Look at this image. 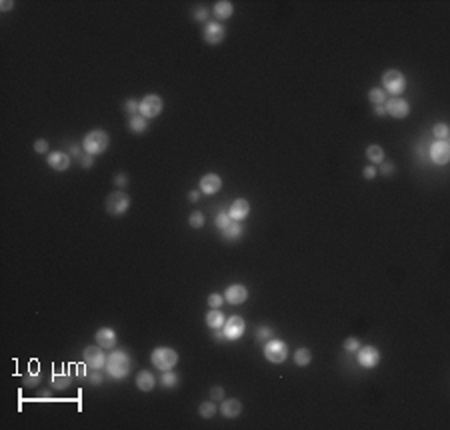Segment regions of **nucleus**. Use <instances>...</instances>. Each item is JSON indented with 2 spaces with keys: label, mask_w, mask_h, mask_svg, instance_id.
Returning a JSON list of instances; mask_svg holds the SVG:
<instances>
[{
  "label": "nucleus",
  "mask_w": 450,
  "mask_h": 430,
  "mask_svg": "<svg viewBox=\"0 0 450 430\" xmlns=\"http://www.w3.org/2000/svg\"><path fill=\"white\" fill-rule=\"evenodd\" d=\"M106 372H108V376L110 378H114V380H122V378H126L128 374H130V370H132V358L128 356V352L126 350H122V348H114L108 356H106Z\"/></svg>",
  "instance_id": "f257e3e1"
},
{
  "label": "nucleus",
  "mask_w": 450,
  "mask_h": 430,
  "mask_svg": "<svg viewBox=\"0 0 450 430\" xmlns=\"http://www.w3.org/2000/svg\"><path fill=\"white\" fill-rule=\"evenodd\" d=\"M110 144V138H108V132L100 130V128H94L90 130L84 140H82V146H84V152L90 156H98V154H104L106 148Z\"/></svg>",
  "instance_id": "f03ea898"
},
{
  "label": "nucleus",
  "mask_w": 450,
  "mask_h": 430,
  "mask_svg": "<svg viewBox=\"0 0 450 430\" xmlns=\"http://www.w3.org/2000/svg\"><path fill=\"white\" fill-rule=\"evenodd\" d=\"M382 90L388 92V94H392V96H400L406 90V76L396 68L386 70L382 74Z\"/></svg>",
  "instance_id": "7ed1b4c3"
},
{
  "label": "nucleus",
  "mask_w": 450,
  "mask_h": 430,
  "mask_svg": "<svg viewBox=\"0 0 450 430\" xmlns=\"http://www.w3.org/2000/svg\"><path fill=\"white\" fill-rule=\"evenodd\" d=\"M152 364L158 368V370H172V368L178 364V352L170 346H158L152 350V356H150Z\"/></svg>",
  "instance_id": "20e7f679"
},
{
  "label": "nucleus",
  "mask_w": 450,
  "mask_h": 430,
  "mask_svg": "<svg viewBox=\"0 0 450 430\" xmlns=\"http://www.w3.org/2000/svg\"><path fill=\"white\" fill-rule=\"evenodd\" d=\"M264 358L272 364H282L288 358V346L284 340L278 338H270L268 342H264Z\"/></svg>",
  "instance_id": "39448f33"
},
{
  "label": "nucleus",
  "mask_w": 450,
  "mask_h": 430,
  "mask_svg": "<svg viewBox=\"0 0 450 430\" xmlns=\"http://www.w3.org/2000/svg\"><path fill=\"white\" fill-rule=\"evenodd\" d=\"M128 208H130V196L126 192L116 190L106 196V212L112 214V216H122Z\"/></svg>",
  "instance_id": "423d86ee"
},
{
  "label": "nucleus",
  "mask_w": 450,
  "mask_h": 430,
  "mask_svg": "<svg viewBox=\"0 0 450 430\" xmlns=\"http://www.w3.org/2000/svg\"><path fill=\"white\" fill-rule=\"evenodd\" d=\"M164 108V102L158 94H146L140 102H138V114L144 116L146 120L148 118H156Z\"/></svg>",
  "instance_id": "0eeeda50"
},
{
  "label": "nucleus",
  "mask_w": 450,
  "mask_h": 430,
  "mask_svg": "<svg viewBox=\"0 0 450 430\" xmlns=\"http://www.w3.org/2000/svg\"><path fill=\"white\" fill-rule=\"evenodd\" d=\"M428 158L438 166L448 164V160H450V144H448V140H434L428 146Z\"/></svg>",
  "instance_id": "6e6552de"
},
{
  "label": "nucleus",
  "mask_w": 450,
  "mask_h": 430,
  "mask_svg": "<svg viewBox=\"0 0 450 430\" xmlns=\"http://www.w3.org/2000/svg\"><path fill=\"white\" fill-rule=\"evenodd\" d=\"M244 330H246V322H244V318L242 316H230V318H226V322H224V326H222V332H224V336H226V340H238V338H242V334H244Z\"/></svg>",
  "instance_id": "1a4fd4ad"
},
{
  "label": "nucleus",
  "mask_w": 450,
  "mask_h": 430,
  "mask_svg": "<svg viewBox=\"0 0 450 430\" xmlns=\"http://www.w3.org/2000/svg\"><path fill=\"white\" fill-rule=\"evenodd\" d=\"M224 36H226V28H224L220 22H216V20H208V22L204 24V42H206V44L216 46V44H220V42L224 40Z\"/></svg>",
  "instance_id": "9d476101"
},
{
  "label": "nucleus",
  "mask_w": 450,
  "mask_h": 430,
  "mask_svg": "<svg viewBox=\"0 0 450 430\" xmlns=\"http://www.w3.org/2000/svg\"><path fill=\"white\" fill-rule=\"evenodd\" d=\"M88 368H96V370H100V368L106 366V354H104V348L94 344V346H88L84 348V360H82Z\"/></svg>",
  "instance_id": "9b49d317"
},
{
  "label": "nucleus",
  "mask_w": 450,
  "mask_h": 430,
  "mask_svg": "<svg viewBox=\"0 0 450 430\" xmlns=\"http://www.w3.org/2000/svg\"><path fill=\"white\" fill-rule=\"evenodd\" d=\"M356 360L362 368H374L380 362V352H378L376 346H370V344L368 346H360L356 350Z\"/></svg>",
  "instance_id": "f8f14e48"
},
{
  "label": "nucleus",
  "mask_w": 450,
  "mask_h": 430,
  "mask_svg": "<svg viewBox=\"0 0 450 430\" xmlns=\"http://www.w3.org/2000/svg\"><path fill=\"white\" fill-rule=\"evenodd\" d=\"M384 108H386V114H390L392 118H406V116L410 114V104H408V100H404V98H400V96H392L390 100H386Z\"/></svg>",
  "instance_id": "ddd939ff"
},
{
  "label": "nucleus",
  "mask_w": 450,
  "mask_h": 430,
  "mask_svg": "<svg viewBox=\"0 0 450 430\" xmlns=\"http://www.w3.org/2000/svg\"><path fill=\"white\" fill-rule=\"evenodd\" d=\"M198 186H200V192L202 194H216L220 188H222V178L214 172H210V174H204L198 182Z\"/></svg>",
  "instance_id": "4468645a"
},
{
  "label": "nucleus",
  "mask_w": 450,
  "mask_h": 430,
  "mask_svg": "<svg viewBox=\"0 0 450 430\" xmlns=\"http://www.w3.org/2000/svg\"><path fill=\"white\" fill-rule=\"evenodd\" d=\"M222 296H224V300H226L228 304L238 306V304L246 302V298H248V288H246L244 284H230Z\"/></svg>",
  "instance_id": "2eb2a0df"
},
{
  "label": "nucleus",
  "mask_w": 450,
  "mask_h": 430,
  "mask_svg": "<svg viewBox=\"0 0 450 430\" xmlns=\"http://www.w3.org/2000/svg\"><path fill=\"white\" fill-rule=\"evenodd\" d=\"M48 166L56 172H64L70 168V154H66V152L62 150H54L48 154Z\"/></svg>",
  "instance_id": "dca6fc26"
},
{
  "label": "nucleus",
  "mask_w": 450,
  "mask_h": 430,
  "mask_svg": "<svg viewBox=\"0 0 450 430\" xmlns=\"http://www.w3.org/2000/svg\"><path fill=\"white\" fill-rule=\"evenodd\" d=\"M248 214H250V204H248L246 198H236V200L230 204V208H228V216H230L232 220H236V222L244 220Z\"/></svg>",
  "instance_id": "f3484780"
},
{
  "label": "nucleus",
  "mask_w": 450,
  "mask_h": 430,
  "mask_svg": "<svg viewBox=\"0 0 450 430\" xmlns=\"http://www.w3.org/2000/svg\"><path fill=\"white\" fill-rule=\"evenodd\" d=\"M70 382H72V372H68L64 366H56L54 374L50 376L52 388H56V390H64V388L70 386Z\"/></svg>",
  "instance_id": "a211bd4d"
},
{
  "label": "nucleus",
  "mask_w": 450,
  "mask_h": 430,
  "mask_svg": "<svg viewBox=\"0 0 450 430\" xmlns=\"http://www.w3.org/2000/svg\"><path fill=\"white\" fill-rule=\"evenodd\" d=\"M242 412V402L236 400V398H224L220 404V414L224 418H236Z\"/></svg>",
  "instance_id": "6ab92c4d"
},
{
  "label": "nucleus",
  "mask_w": 450,
  "mask_h": 430,
  "mask_svg": "<svg viewBox=\"0 0 450 430\" xmlns=\"http://www.w3.org/2000/svg\"><path fill=\"white\" fill-rule=\"evenodd\" d=\"M94 338H96V344L102 348H114L116 346V332L112 328H100Z\"/></svg>",
  "instance_id": "aec40b11"
},
{
  "label": "nucleus",
  "mask_w": 450,
  "mask_h": 430,
  "mask_svg": "<svg viewBox=\"0 0 450 430\" xmlns=\"http://www.w3.org/2000/svg\"><path fill=\"white\" fill-rule=\"evenodd\" d=\"M136 386H138V390H142V392H150V390L156 386L154 374L150 372V370H140L138 376H136Z\"/></svg>",
  "instance_id": "412c9836"
},
{
  "label": "nucleus",
  "mask_w": 450,
  "mask_h": 430,
  "mask_svg": "<svg viewBox=\"0 0 450 430\" xmlns=\"http://www.w3.org/2000/svg\"><path fill=\"white\" fill-rule=\"evenodd\" d=\"M212 14L218 18V20H226L234 14V4L230 2V0H218V2L214 4L212 8Z\"/></svg>",
  "instance_id": "4be33fe9"
},
{
  "label": "nucleus",
  "mask_w": 450,
  "mask_h": 430,
  "mask_svg": "<svg viewBox=\"0 0 450 430\" xmlns=\"http://www.w3.org/2000/svg\"><path fill=\"white\" fill-rule=\"evenodd\" d=\"M204 322H206V326H208V328L218 330V328H222V326H224L226 318H224V314H222L218 308H212V310H208V312H206Z\"/></svg>",
  "instance_id": "5701e85b"
},
{
  "label": "nucleus",
  "mask_w": 450,
  "mask_h": 430,
  "mask_svg": "<svg viewBox=\"0 0 450 430\" xmlns=\"http://www.w3.org/2000/svg\"><path fill=\"white\" fill-rule=\"evenodd\" d=\"M222 232V238L224 240H228V242H234V240H238V238H242V234H244V226L240 224V222H236V220H232L224 230H220Z\"/></svg>",
  "instance_id": "b1692460"
},
{
  "label": "nucleus",
  "mask_w": 450,
  "mask_h": 430,
  "mask_svg": "<svg viewBox=\"0 0 450 430\" xmlns=\"http://www.w3.org/2000/svg\"><path fill=\"white\" fill-rule=\"evenodd\" d=\"M128 130H130V132H134V134H142V132H146V130H148V120H146L144 116H140V114L132 116V118L128 120Z\"/></svg>",
  "instance_id": "393cba45"
},
{
  "label": "nucleus",
  "mask_w": 450,
  "mask_h": 430,
  "mask_svg": "<svg viewBox=\"0 0 450 430\" xmlns=\"http://www.w3.org/2000/svg\"><path fill=\"white\" fill-rule=\"evenodd\" d=\"M366 158L370 160V164H382L384 162V150H382V146L370 144L366 148Z\"/></svg>",
  "instance_id": "a878e982"
},
{
  "label": "nucleus",
  "mask_w": 450,
  "mask_h": 430,
  "mask_svg": "<svg viewBox=\"0 0 450 430\" xmlns=\"http://www.w3.org/2000/svg\"><path fill=\"white\" fill-rule=\"evenodd\" d=\"M178 384H180L178 374H174V372H170V370H164V372H162V376H160V386H162V388L172 390V388H176Z\"/></svg>",
  "instance_id": "bb28decb"
},
{
  "label": "nucleus",
  "mask_w": 450,
  "mask_h": 430,
  "mask_svg": "<svg viewBox=\"0 0 450 430\" xmlns=\"http://www.w3.org/2000/svg\"><path fill=\"white\" fill-rule=\"evenodd\" d=\"M294 362H296L298 366H308V364L312 362V352H310L308 348H298V350L294 352Z\"/></svg>",
  "instance_id": "cd10ccee"
},
{
  "label": "nucleus",
  "mask_w": 450,
  "mask_h": 430,
  "mask_svg": "<svg viewBox=\"0 0 450 430\" xmlns=\"http://www.w3.org/2000/svg\"><path fill=\"white\" fill-rule=\"evenodd\" d=\"M216 412H218V408H216V404H214L212 400L202 402V404L198 406V414H200L202 418H212Z\"/></svg>",
  "instance_id": "c85d7f7f"
},
{
  "label": "nucleus",
  "mask_w": 450,
  "mask_h": 430,
  "mask_svg": "<svg viewBox=\"0 0 450 430\" xmlns=\"http://www.w3.org/2000/svg\"><path fill=\"white\" fill-rule=\"evenodd\" d=\"M270 338H274V330L270 328V326H258V330H256V340L260 342V344H264V342H268Z\"/></svg>",
  "instance_id": "c756f323"
},
{
  "label": "nucleus",
  "mask_w": 450,
  "mask_h": 430,
  "mask_svg": "<svg viewBox=\"0 0 450 430\" xmlns=\"http://www.w3.org/2000/svg\"><path fill=\"white\" fill-rule=\"evenodd\" d=\"M368 100L372 104H386V92L382 88H370L368 92Z\"/></svg>",
  "instance_id": "7c9ffc66"
},
{
  "label": "nucleus",
  "mask_w": 450,
  "mask_h": 430,
  "mask_svg": "<svg viewBox=\"0 0 450 430\" xmlns=\"http://www.w3.org/2000/svg\"><path fill=\"white\" fill-rule=\"evenodd\" d=\"M432 134L438 138V140H446L450 136V128L444 124V122H438V124L432 126Z\"/></svg>",
  "instance_id": "2f4dec72"
},
{
  "label": "nucleus",
  "mask_w": 450,
  "mask_h": 430,
  "mask_svg": "<svg viewBox=\"0 0 450 430\" xmlns=\"http://www.w3.org/2000/svg\"><path fill=\"white\" fill-rule=\"evenodd\" d=\"M188 224H190L192 228H202V226H204V214H202L200 210H194L190 216H188Z\"/></svg>",
  "instance_id": "473e14b6"
},
{
  "label": "nucleus",
  "mask_w": 450,
  "mask_h": 430,
  "mask_svg": "<svg viewBox=\"0 0 450 430\" xmlns=\"http://www.w3.org/2000/svg\"><path fill=\"white\" fill-rule=\"evenodd\" d=\"M230 222H232V218L228 216V212H226V210H220V212H218V216H216V220H214V224H216V228H218V230H224Z\"/></svg>",
  "instance_id": "72a5a7b5"
},
{
  "label": "nucleus",
  "mask_w": 450,
  "mask_h": 430,
  "mask_svg": "<svg viewBox=\"0 0 450 430\" xmlns=\"http://www.w3.org/2000/svg\"><path fill=\"white\" fill-rule=\"evenodd\" d=\"M342 346H344V350H346V352L354 354V352L360 348V340H358V338H354V336H350V338H346V340H344V344H342Z\"/></svg>",
  "instance_id": "f704fd0d"
},
{
  "label": "nucleus",
  "mask_w": 450,
  "mask_h": 430,
  "mask_svg": "<svg viewBox=\"0 0 450 430\" xmlns=\"http://www.w3.org/2000/svg\"><path fill=\"white\" fill-rule=\"evenodd\" d=\"M208 304H210V308H220V306L224 304V296L218 294V292H212L208 296Z\"/></svg>",
  "instance_id": "c9c22d12"
},
{
  "label": "nucleus",
  "mask_w": 450,
  "mask_h": 430,
  "mask_svg": "<svg viewBox=\"0 0 450 430\" xmlns=\"http://www.w3.org/2000/svg\"><path fill=\"white\" fill-rule=\"evenodd\" d=\"M40 378H42V376H40V372H38V370H36L34 374L30 372V374H26V378H24V384H26V386H36V384L40 382Z\"/></svg>",
  "instance_id": "e433bc0d"
},
{
  "label": "nucleus",
  "mask_w": 450,
  "mask_h": 430,
  "mask_svg": "<svg viewBox=\"0 0 450 430\" xmlns=\"http://www.w3.org/2000/svg\"><path fill=\"white\" fill-rule=\"evenodd\" d=\"M90 370H92V372L88 374V382H90V384H94V386H96V384H100V382L104 380V378H102V374H100V370H96V368H90Z\"/></svg>",
  "instance_id": "4c0bfd02"
},
{
  "label": "nucleus",
  "mask_w": 450,
  "mask_h": 430,
  "mask_svg": "<svg viewBox=\"0 0 450 430\" xmlns=\"http://www.w3.org/2000/svg\"><path fill=\"white\" fill-rule=\"evenodd\" d=\"M192 14H194V18H196L198 22H204V24L208 22V10H206V8L198 6V8H194V12H192Z\"/></svg>",
  "instance_id": "58836bf2"
},
{
  "label": "nucleus",
  "mask_w": 450,
  "mask_h": 430,
  "mask_svg": "<svg viewBox=\"0 0 450 430\" xmlns=\"http://www.w3.org/2000/svg\"><path fill=\"white\" fill-rule=\"evenodd\" d=\"M82 150H84V146L72 144V146H70V158H78V160H80V158L86 154V152H82Z\"/></svg>",
  "instance_id": "ea45409f"
},
{
  "label": "nucleus",
  "mask_w": 450,
  "mask_h": 430,
  "mask_svg": "<svg viewBox=\"0 0 450 430\" xmlns=\"http://www.w3.org/2000/svg\"><path fill=\"white\" fill-rule=\"evenodd\" d=\"M114 184L116 186H120V188H124V186H128V176L126 174H114Z\"/></svg>",
  "instance_id": "a19ab883"
},
{
  "label": "nucleus",
  "mask_w": 450,
  "mask_h": 430,
  "mask_svg": "<svg viewBox=\"0 0 450 430\" xmlns=\"http://www.w3.org/2000/svg\"><path fill=\"white\" fill-rule=\"evenodd\" d=\"M210 398H212V400H224V390H222V386H214L212 390H210Z\"/></svg>",
  "instance_id": "79ce46f5"
},
{
  "label": "nucleus",
  "mask_w": 450,
  "mask_h": 430,
  "mask_svg": "<svg viewBox=\"0 0 450 430\" xmlns=\"http://www.w3.org/2000/svg\"><path fill=\"white\" fill-rule=\"evenodd\" d=\"M34 152H38V154H44V152H48V142L46 140H36L34 142Z\"/></svg>",
  "instance_id": "37998d69"
},
{
  "label": "nucleus",
  "mask_w": 450,
  "mask_h": 430,
  "mask_svg": "<svg viewBox=\"0 0 450 430\" xmlns=\"http://www.w3.org/2000/svg\"><path fill=\"white\" fill-rule=\"evenodd\" d=\"M376 174H378V168H374L372 164H370V166H366V168L362 170V176H364L366 180H372V178H376Z\"/></svg>",
  "instance_id": "c03bdc74"
},
{
  "label": "nucleus",
  "mask_w": 450,
  "mask_h": 430,
  "mask_svg": "<svg viewBox=\"0 0 450 430\" xmlns=\"http://www.w3.org/2000/svg\"><path fill=\"white\" fill-rule=\"evenodd\" d=\"M380 172L384 176H390V174H394V162H382L380 166Z\"/></svg>",
  "instance_id": "a18cd8bd"
},
{
  "label": "nucleus",
  "mask_w": 450,
  "mask_h": 430,
  "mask_svg": "<svg viewBox=\"0 0 450 430\" xmlns=\"http://www.w3.org/2000/svg\"><path fill=\"white\" fill-rule=\"evenodd\" d=\"M78 162H80V166H82V168H86V170H88V168H92V162H94V158L90 156V154H84V156H82Z\"/></svg>",
  "instance_id": "49530a36"
},
{
  "label": "nucleus",
  "mask_w": 450,
  "mask_h": 430,
  "mask_svg": "<svg viewBox=\"0 0 450 430\" xmlns=\"http://www.w3.org/2000/svg\"><path fill=\"white\" fill-rule=\"evenodd\" d=\"M124 108H126V112H138V102L136 100H132V98H128L126 102H124Z\"/></svg>",
  "instance_id": "de8ad7c7"
},
{
  "label": "nucleus",
  "mask_w": 450,
  "mask_h": 430,
  "mask_svg": "<svg viewBox=\"0 0 450 430\" xmlns=\"http://www.w3.org/2000/svg\"><path fill=\"white\" fill-rule=\"evenodd\" d=\"M214 340H216V342H226V336H224V332H222V328H218V330H214Z\"/></svg>",
  "instance_id": "09e8293b"
},
{
  "label": "nucleus",
  "mask_w": 450,
  "mask_h": 430,
  "mask_svg": "<svg viewBox=\"0 0 450 430\" xmlns=\"http://www.w3.org/2000/svg\"><path fill=\"white\" fill-rule=\"evenodd\" d=\"M374 114H376V116H386L384 104H374Z\"/></svg>",
  "instance_id": "8fccbe9b"
},
{
  "label": "nucleus",
  "mask_w": 450,
  "mask_h": 430,
  "mask_svg": "<svg viewBox=\"0 0 450 430\" xmlns=\"http://www.w3.org/2000/svg\"><path fill=\"white\" fill-rule=\"evenodd\" d=\"M12 6H14V2H12V0H4V2L0 4V8H2V12H8Z\"/></svg>",
  "instance_id": "3c124183"
},
{
  "label": "nucleus",
  "mask_w": 450,
  "mask_h": 430,
  "mask_svg": "<svg viewBox=\"0 0 450 430\" xmlns=\"http://www.w3.org/2000/svg\"><path fill=\"white\" fill-rule=\"evenodd\" d=\"M198 198H200V192H198V190L188 192V200H190V202H198Z\"/></svg>",
  "instance_id": "603ef678"
}]
</instances>
